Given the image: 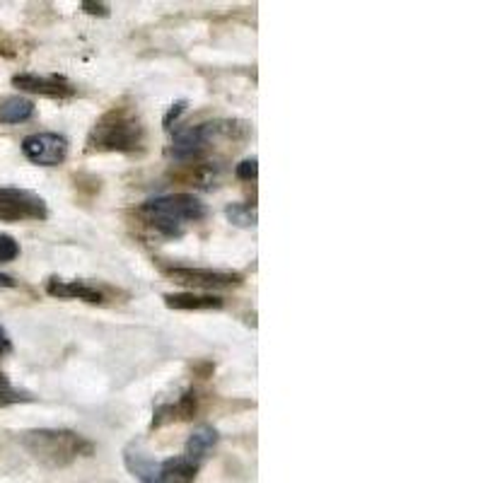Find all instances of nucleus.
<instances>
[{"label":"nucleus","instance_id":"obj_1","mask_svg":"<svg viewBox=\"0 0 483 483\" xmlns=\"http://www.w3.org/2000/svg\"><path fill=\"white\" fill-rule=\"evenodd\" d=\"M20 442L25 445L32 457H37L49 467H68L78 457H90L92 442L85 440L80 433L73 430H56V428H42V430H27Z\"/></svg>","mask_w":483,"mask_h":483},{"label":"nucleus","instance_id":"obj_2","mask_svg":"<svg viewBox=\"0 0 483 483\" xmlns=\"http://www.w3.org/2000/svg\"><path fill=\"white\" fill-rule=\"evenodd\" d=\"M141 213L148 217V223L158 233L167 234V237H179L186 223L203 220L209 216V209L193 193H169V196L145 201L141 206Z\"/></svg>","mask_w":483,"mask_h":483},{"label":"nucleus","instance_id":"obj_3","mask_svg":"<svg viewBox=\"0 0 483 483\" xmlns=\"http://www.w3.org/2000/svg\"><path fill=\"white\" fill-rule=\"evenodd\" d=\"M92 151L107 152H135L145 145V128L134 114L126 111H109L100 124L92 128L90 141Z\"/></svg>","mask_w":483,"mask_h":483},{"label":"nucleus","instance_id":"obj_4","mask_svg":"<svg viewBox=\"0 0 483 483\" xmlns=\"http://www.w3.org/2000/svg\"><path fill=\"white\" fill-rule=\"evenodd\" d=\"M49 210L44 199L25 189H3L0 186V220H46Z\"/></svg>","mask_w":483,"mask_h":483},{"label":"nucleus","instance_id":"obj_5","mask_svg":"<svg viewBox=\"0 0 483 483\" xmlns=\"http://www.w3.org/2000/svg\"><path fill=\"white\" fill-rule=\"evenodd\" d=\"M22 152L39 167L61 165L68 155V141L59 134H32L22 141Z\"/></svg>","mask_w":483,"mask_h":483},{"label":"nucleus","instance_id":"obj_6","mask_svg":"<svg viewBox=\"0 0 483 483\" xmlns=\"http://www.w3.org/2000/svg\"><path fill=\"white\" fill-rule=\"evenodd\" d=\"M167 275L184 285H196V288H233L242 285L244 275L234 274V271H213V268H192V266H176L169 268Z\"/></svg>","mask_w":483,"mask_h":483},{"label":"nucleus","instance_id":"obj_7","mask_svg":"<svg viewBox=\"0 0 483 483\" xmlns=\"http://www.w3.org/2000/svg\"><path fill=\"white\" fill-rule=\"evenodd\" d=\"M12 85L20 90L32 92V94H44V97H73L76 87L68 83L66 78L59 76H34V73H20L12 78Z\"/></svg>","mask_w":483,"mask_h":483},{"label":"nucleus","instance_id":"obj_8","mask_svg":"<svg viewBox=\"0 0 483 483\" xmlns=\"http://www.w3.org/2000/svg\"><path fill=\"white\" fill-rule=\"evenodd\" d=\"M46 292L51 298L59 300H83L90 305H100L104 302V292L97 285L87 283V281H63V278H49L46 281Z\"/></svg>","mask_w":483,"mask_h":483},{"label":"nucleus","instance_id":"obj_9","mask_svg":"<svg viewBox=\"0 0 483 483\" xmlns=\"http://www.w3.org/2000/svg\"><path fill=\"white\" fill-rule=\"evenodd\" d=\"M199 476V462L192 457H172L160 462V483H193Z\"/></svg>","mask_w":483,"mask_h":483},{"label":"nucleus","instance_id":"obj_10","mask_svg":"<svg viewBox=\"0 0 483 483\" xmlns=\"http://www.w3.org/2000/svg\"><path fill=\"white\" fill-rule=\"evenodd\" d=\"M165 305L169 309H182V312H206V309L223 307V298L196 295V292H169L165 295Z\"/></svg>","mask_w":483,"mask_h":483},{"label":"nucleus","instance_id":"obj_11","mask_svg":"<svg viewBox=\"0 0 483 483\" xmlns=\"http://www.w3.org/2000/svg\"><path fill=\"white\" fill-rule=\"evenodd\" d=\"M220 440V435H217L216 428H210V425H201L199 430H193L189 435V440H186V457H192L193 462H199L209 454L213 447Z\"/></svg>","mask_w":483,"mask_h":483},{"label":"nucleus","instance_id":"obj_12","mask_svg":"<svg viewBox=\"0 0 483 483\" xmlns=\"http://www.w3.org/2000/svg\"><path fill=\"white\" fill-rule=\"evenodd\" d=\"M34 117V104L25 97H8L0 102V124H22Z\"/></svg>","mask_w":483,"mask_h":483},{"label":"nucleus","instance_id":"obj_13","mask_svg":"<svg viewBox=\"0 0 483 483\" xmlns=\"http://www.w3.org/2000/svg\"><path fill=\"white\" fill-rule=\"evenodd\" d=\"M225 216L237 227L257 225V209H251L247 203H230L225 209Z\"/></svg>","mask_w":483,"mask_h":483},{"label":"nucleus","instance_id":"obj_14","mask_svg":"<svg viewBox=\"0 0 483 483\" xmlns=\"http://www.w3.org/2000/svg\"><path fill=\"white\" fill-rule=\"evenodd\" d=\"M34 397L27 392L15 389L10 380L0 372V406H8V404H20V401H32Z\"/></svg>","mask_w":483,"mask_h":483},{"label":"nucleus","instance_id":"obj_15","mask_svg":"<svg viewBox=\"0 0 483 483\" xmlns=\"http://www.w3.org/2000/svg\"><path fill=\"white\" fill-rule=\"evenodd\" d=\"M196 413V394L189 389V392H184V397L175 404V416L179 421H189Z\"/></svg>","mask_w":483,"mask_h":483},{"label":"nucleus","instance_id":"obj_16","mask_svg":"<svg viewBox=\"0 0 483 483\" xmlns=\"http://www.w3.org/2000/svg\"><path fill=\"white\" fill-rule=\"evenodd\" d=\"M234 176L242 179V182H251L258 176V160L257 158H247L242 160L240 165L234 167Z\"/></svg>","mask_w":483,"mask_h":483},{"label":"nucleus","instance_id":"obj_17","mask_svg":"<svg viewBox=\"0 0 483 483\" xmlns=\"http://www.w3.org/2000/svg\"><path fill=\"white\" fill-rule=\"evenodd\" d=\"M17 254H20V244L10 234H0V264L15 261Z\"/></svg>","mask_w":483,"mask_h":483},{"label":"nucleus","instance_id":"obj_18","mask_svg":"<svg viewBox=\"0 0 483 483\" xmlns=\"http://www.w3.org/2000/svg\"><path fill=\"white\" fill-rule=\"evenodd\" d=\"M184 111H186V102H176L175 107L169 109V111H167L165 114V121H162V126H165V128H172V121H176V119L182 117Z\"/></svg>","mask_w":483,"mask_h":483},{"label":"nucleus","instance_id":"obj_19","mask_svg":"<svg viewBox=\"0 0 483 483\" xmlns=\"http://www.w3.org/2000/svg\"><path fill=\"white\" fill-rule=\"evenodd\" d=\"M83 10L85 12H90V15H102V17L109 15V8L104 5V3H90V0H85Z\"/></svg>","mask_w":483,"mask_h":483},{"label":"nucleus","instance_id":"obj_20","mask_svg":"<svg viewBox=\"0 0 483 483\" xmlns=\"http://www.w3.org/2000/svg\"><path fill=\"white\" fill-rule=\"evenodd\" d=\"M10 348H12V343H10V336L5 333V329L0 326V356H5V353H10Z\"/></svg>","mask_w":483,"mask_h":483},{"label":"nucleus","instance_id":"obj_21","mask_svg":"<svg viewBox=\"0 0 483 483\" xmlns=\"http://www.w3.org/2000/svg\"><path fill=\"white\" fill-rule=\"evenodd\" d=\"M0 288H17V281L12 275L0 274Z\"/></svg>","mask_w":483,"mask_h":483}]
</instances>
